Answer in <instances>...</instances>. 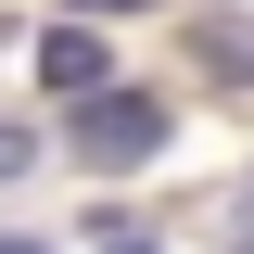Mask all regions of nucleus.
Wrapping results in <instances>:
<instances>
[{"instance_id": "4", "label": "nucleus", "mask_w": 254, "mask_h": 254, "mask_svg": "<svg viewBox=\"0 0 254 254\" xmlns=\"http://www.w3.org/2000/svg\"><path fill=\"white\" fill-rule=\"evenodd\" d=\"M26 165H38V140H26V127H0V178H26Z\"/></svg>"}, {"instance_id": "5", "label": "nucleus", "mask_w": 254, "mask_h": 254, "mask_svg": "<svg viewBox=\"0 0 254 254\" xmlns=\"http://www.w3.org/2000/svg\"><path fill=\"white\" fill-rule=\"evenodd\" d=\"M102 254H165V242H153V229H102Z\"/></svg>"}, {"instance_id": "8", "label": "nucleus", "mask_w": 254, "mask_h": 254, "mask_svg": "<svg viewBox=\"0 0 254 254\" xmlns=\"http://www.w3.org/2000/svg\"><path fill=\"white\" fill-rule=\"evenodd\" d=\"M0 51H13V38H0Z\"/></svg>"}, {"instance_id": "1", "label": "nucleus", "mask_w": 254, "mask_h": 254, "mask_svg": "<svg viewBox=\"0 0 254 254\" xmlns=\"http://www.w3.org/2000/svg\"><path fill=\"white\" fill-rule=\"evenodd\" d=\"M165 153V102L140 89H76V165H153Z\"/></svg>"}, {"instance_id": "7", "label": "nucleus", "mask_w": 254, "mask_h": 254, "mask_svg": "<svg viewBox=\"0 0 254 254\" xmlns=\"http://www.w3.org/2000/svg\"><path fill=\"white\" fill-rule=\"evenodd\" d=\"M0 254H51V242H0Z\"/></svg>"}, {"instance_id": "3", "label": "nucleus", "mask_w": 254, "mask_h": 254, "mask_svg": "<svg viewBox=\"0 0 254 254\" xmlns=\"http://www.w3.org/2000/svg\"><path fill=\"white\" fill-rule=\"evenodd\" d=\"M203 76H229V89H254V13H203Z\"/></svg>"}, {"instance_id": "2", "label": "nucleus", "mask_w": 254, "mask_h": 254, "mask_svg": "<svg viewBox=\"0 0 254 254\" xmlns=\"http://www.w3.org/2000/svg\"><path fill=\"white\" fill-rule=\"evenodd\" d=\"M38 76H51L64 102H76V89H102V38H89V26H51V38H38Z\"/></svg>"}, {"instance_id": "6", "label": "nucleus", "mask_w": 254, "mask_h": 254, "mask_svg": "<svg viewBox=\"0 0 254 254\" xmlns=\"http://www.w3.org/2000/svg\"><path fill=\"white\" fill-rule=\"evenodd\" d=\"M76 13H153V0H76Z\"/></svg>"}]
</instances>
